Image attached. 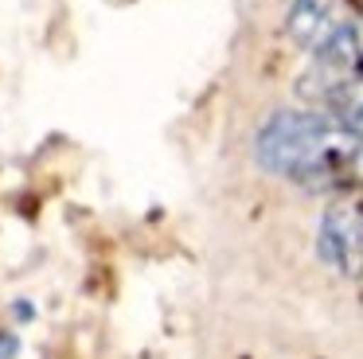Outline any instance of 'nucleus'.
Returning a JSON list of instances; mask_svg holds the SVG:
<instances>
[{"label":"nucleus","instance_id":"f257e3e1","mask_svg":"<svg viewBox=\"0 0 363 359\" xmlns=\"http://www.w3.org/2000/svg\"><path fill=\"white\" fill-rule=\"evenodd\" d=\"M254 153L266 172L313 192L363 180V140L320 109H277L254 137Z\"/></svg>","mask_w":363,"mask_h":359},{"label":"nucleus","instance_id":"f03ea898","mask_svg":"<svg viewBox=\"0 0 363 359\" xmlns=\"http://www.w3.org/2000/svg\"><path fill=\"white\" fill-rule=\"evenodd\" d=\"M285 31L320 67L359 70V16L344 0H293Z\"/></svg>","mask_w":363,"mask_h":359},{"label":"nucleus","instance_id":"7ed1b4c3","mask_svg":"<svg viewBox=\"0 0 363 359\" xmlns=\"http://www.w3.org/2000/svg\"><path fill=\"white\" fill-rule=\"evenodd\" d=\"M301 94L320 106L332 121H340L347 133L363 140V70H340V67H320L316 62L301 78Z\"/></svg>","mask_w":363,"mask_h":359},{"label":"nucleus","instance_id":"20e7f679","mask_svg":"<svg viewBox=\"0 0 363 359\" xmlns=\"http://www.w3.org/2000/svg\"><path fill=\"white\" fill-rule=\"evenodd\" d=\"M316 254L344 277H363V203H332L316 231Z\"/></svg>","mask_w":363,"mask_h":359},{"label":"nucleus","instance_id":"39448f33","mask_svg":"<svg viewBox=\"0 0 363 359\" xmlns=\"http://www.w3.org/2000/svg\"><path fill=\"white\" fill-rule=\"evenodd\" d=\"M359 70H363V16H359Z\"/></svg>","mask_w":363,"mask_h":359}]
</instances>
